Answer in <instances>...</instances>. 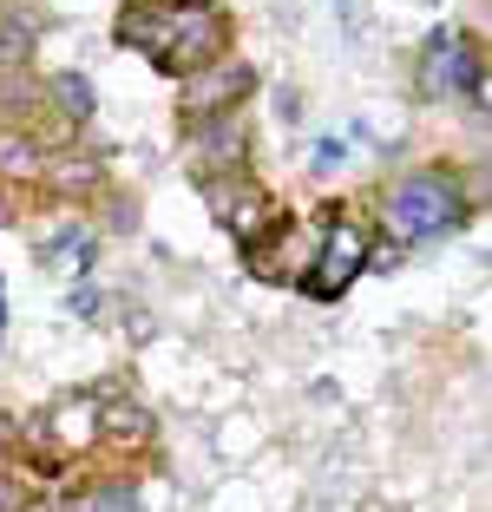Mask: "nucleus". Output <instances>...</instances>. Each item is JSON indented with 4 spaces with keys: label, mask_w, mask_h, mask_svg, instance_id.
Listing matches in <instances>:
<instances>
[{
    "label": "nucleus",
    "mask_w": 492,
    "mask_h": 512,
    "mask_svg": "<svg viewBox=\"0 0 492 512\" xmlns=\"http://www.w3.org/2000/svg\"><path fill=\"white\" fill-rule=\"evenodd\" d=\"M460 184L447 178V171H414V178H401L388 191V224L401 243H420V237H440V230L460 224Z\"/></svg>",
    "instance_id": "obj_1"
},
{
    "label": "nucleus",
    "mask_w": 492,
    "mask_h": 512,
    "mask_svg": "<svg viewBox=\"0 0 492 512\" xmlns=\"http://www.w3.org/2000/svg\"><path fill=\"white\" fill-rule=\"evenodd\" d=\"M361 270H368V237L355 224H342L335 211H322V243H315V263L302 270V289L328 302V296H342Z\"/></svg>",
    "instance_id": "obj_2"
},
{
    "label": "nucleus",
    "mask_w": 492,
    "mask_h": 512,
    "mask_svg": "<svg viewBox=\"0 0 492 512\" xmlns=\"http://www.w3.org/2000/svg\"><path fill=\"white\" fill-rule=\"evenodd\" d=\"M224 33H230V27L210 14V7H178V14H171V33H164V46L151 53V60H158V73L191 79L197 66L224 60Z\"/></svg>",
    "instance_id": "obj_3"
},
{
    "label": "nucleus",
    "mask_w": 492,
    "mask_h": 512,
    "mask_svg": "<svg viewBox=\"0 0 492 512\" xmlns=\"http://www.w3.org/2000/svg\"><path fill=\"white\" fill-rule=\"evenodd\" d=\"M486 86V73H479V46L466 40V33H433L427 53H420V92L427 99H460V92Z\"/></svg>",
    "instance_id": "obj_4"
},
{
    "label": "nucleus",
    "mask_w": 492,
    "mask_h": 512,
    "mask_svg": "<svg viewBox=\"0 0 492 512\" xmlns=\"http://www.w3.org/2000/svg\"><path fill=\"white\" fill-rule=\"evenodd\" d=\"M204 197H210V217H217L230 237H243V243H256L269 224H276L269 191H263V184H250V178H204Z\"/></svg>",
    "instance_id": "obj_5"
},
{
    "label": "nucleus",
    "mask_w": 492,
    "mask_h": 512,
    "mask_svg": "<svg viewBox=\"0 0 492 512\" xmlns=\"http://www.w3.org/2000/svg\"><path fill=\"white\" fill-rule=\"evenodd\" d=\"M256 86V73L243 60H210L184 79V119H224L237 112V99Z\"/></svg>",
    "instance_id": "obj_6"
},
{
    "label": "nucleus",
    "mask_w": 492,
    "mask_h": 512,
    "mask_svg": "<svg viewBox=\"0 0 492 512\" xmlns=\"http://www.w3.org/2000/svg\"><path fill=\"white\" fill-rule=\"evenodd\" d=\"M309 256H315V243L302 237L296 224H283V217H276V224L250 243V276H263V283H289V276L309 270Z\"/></svg>",
    "instance_id": "obj_7"
},
{
    "label": "nucleus",
    "mask_w": 492,
    "mask_h": 512,
    "mask_svg": "<svg viewBox=\"0 0 492 512\" xmlns=\"http://www.w3.org/2000/svg\"><path fill=\"white\" fill-rule=\"evenodd\" d=\"M53 434H60V447L99 440V394H73V401L53 407Z\"/></svg>",
    "instance_id": "obj_8"
},
{
    "label": "nucleus",
    "mask_w": 492,
    "mask_h": 512,
    "mask_svg": "<svg viewBox=\"0 0 492 512\" xmlns=\"http://www.w3.org/2000/svg\"><path fill=\"white\" fill-rule=\"evenodd\" d=\"M40 178L53 184L60 197H79V191H92V184H99V165H92V158H79V151H60V158H40Z\"/></svg>",
    "instance_id": "obj_9"
},
{
    "label": "nucleus",
    "mask_w": 492,
    "mask_h": 512,
    "mask_svg": "<svg viewBox=\"0 0 492 512\" xmlns=\"http://www.w3.org/2000/svg\"><path fill=\"white\" fill-rule=\"evenodd\" d=\"M99 434L119 440V447H132V440L151 434V414H145L138 401H112V407H99Z\"/></svg>",
    "instance_id": "obj_10"
},
{
    "label": "nucleus",
    "mask_w": 492,
    "mask_h": 512,
    "mask_svg": "<svg viewBox=\"0 0 492 512\" xmlns=\"http://www.w3.org/2000/svg\"><path fill=\"white\" fill-rule=\"evenodd\" d=\"M46 92H53V99H60L73 119H92V106H99V99H92V79H86V73H60Z\"/></svg>",
    "instance_id": "obj_11"
},
{
    "label": "nucleus",
    "mask_w": 492,
    "mask_h": 512,
    "mask_svg": "<svg viewBox=\"0 0 492 512\" xmlns=\"http://www.w3.org/2000/svg\"><path fill=\"white\" fill-rule=\"evenodd\" d=\"M79 512H138V493L132 486H99V493H86Z\"/></svg>",
    "instance_id": "obj_12"
},
{
    "label": "nucleus",
    "mask_w": 492,
    "mask_h": 512,
    "mask_svg": "<svg viewBox=\"0 0 492 512\" xmlns=\"http://www.w3.org/2000/svg\"><path fill=\"white\" fill-rule=\"evenodd\" d=\"M0 171H7V178H40V151L33 145H7L0 151Z\"/></svg>",
    "instance_id": "obj_13"
},
{
    "label": "nucleus",
    "mask_w": 492,
    "mask_h": 512,
    "mask_svg": "<svg viewBox=\"0 0 492 512\" xmlns=\"http://www.w3.org/2000/svg\"><path fill=\"white\" fill-rule=\"evenodd\" d=\"M60 263H66V270H86V263H92V237H79V230H73V237L60 243Z\"/></svg>",
    "instance_id": "obj_14"
},
{
    "label": "nucleus",
    "mask_w": 492,
    "mask_h": 512,
    "mask_svg": "<svg viewBox=\"0 0 492 512\" xmlns=\"http://www.w3.org/2000/svg\"><path fill=\"white\" fill-rule=\"evenodd\" d=\"M0 512H27V486L14 473H0Z\"/></svg>",
    "instance_id": "obj_15"
},
{
    "label": "nucleus",
    "mask_w": 492,
    "mask_h": 512,
    "mask_svg": "<svg viewBox=\"0 0 492 512\" xmlns=\"http://www.w3.org/2000/svg\"><path fill=\"white\" fill-rule=\"evenodd\" d=\"M368 263L374 270H394L401 263V243H368Z\"/></svg>",
    "instance_id": "obj_16"
},
{
    "label": "nucleus",
    "mask_w": 492,
    "mask_h": 512,
    "mask_svg": "<svg viewBox=\"0 0 492 512\" xmlns=\"http://www.w3.org/2000/svg\"><path fill=\"white\" fill-rule=\"evenodd\" d=\"M66 309H73V316H99V296H92V289H73V302H66Z\"/></svg>",
    "instance_id": "obj_17"
},
{
    "label": "nucleus",
    "mask_w": 492,
    "mask_h": 512,
    "mask_svg": "<svg viewBox=\"0 0 492 512\" xmlns=\"http://www.w3.org/2000/svg\"><path fill=\"white\" fill-rule=\"evenodd\" d=\"M171 7H210V0H171Z\"/></svg>",
    "instance_id": "obj_18"
},
{
    "label": "nucleus",
    "mask_w": 492,
    "mask_h": 512,
    "mask_svg": "<svg viewBox=\"0 0 492 512\" xmlns=\"http://www.w3.org/2000/svg\"><path fill=\"white\" fill-rule=\"evenodd\" d=\"M0 86H7V66H0Z\"/></svg>",
    "instance_id": "obj_19"
}]
</instances>
